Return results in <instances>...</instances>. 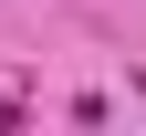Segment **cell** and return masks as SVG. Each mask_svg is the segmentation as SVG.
Here are the masks:
<instances>
[{"instance_id":"1","label":"cell","mask_w":146,"mask_h":136,"mask_svg":"<svg viewBox=\"0 0 146 136\" xmlns=\"http://www.w3.org/2000/svg\"><path fill=\"white\" fill-rule=\"evenodd\" d=\"M136 105H146V63H136Z\"/></svg>"}]
</instances>
